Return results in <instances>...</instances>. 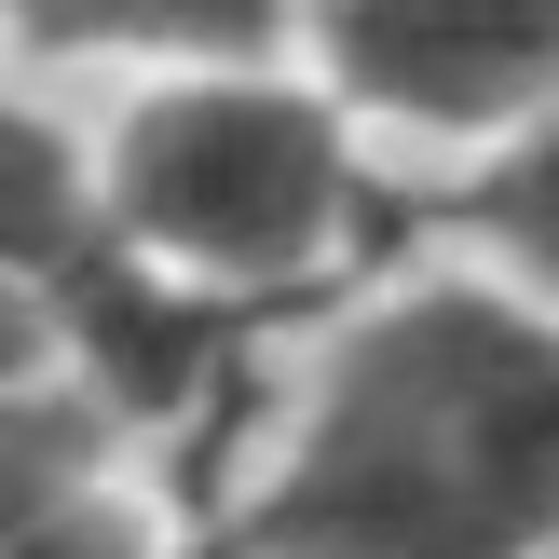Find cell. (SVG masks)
Listing matches in <instances>:
<instances>
[{
	"label": "cell",
	"mask_w": 559,
	"mask_h": 559,
	"mask_svg": "<svg viewBox=\"0 0 559 559\" xmlns=\"http://www.w3.org/2000/svg\"><path fill=\"white\" fill-rule=\"evenodd\" d=\"M559 314L519 287H396L314 355L233 559H546Z\"/></svg>",
	"instance_id": "obj_1"
},
{
	"label": "cell",
	"mask_w": 559,
	"mask_h": 559,
	"mask_svg": "<svg viewBox=\"0 0 559 559\" xmlns=\"http://www.w3.org/2000/svg\"><path fill=\"white\" fill-rule=\"evenodd\" d=\"M355 233V136L328 82L246 69H164L96 123V246L178 300H260L328 273Z\"/></svg>",
	"instance_id": "obj_2"
},
{
	"label": "cell",
	"mask_w": 559,
	"mask_h": 559,
	"mask_svg": "<svg viewBox=\"0 0 559 559\" xmlns=\"http://www.w3.org/2000/svg\"><path fill=\"white\" fill-rule=\"evenodd\" d=\"M328 96L409 136H533L559 109V0H369L328 14Z\"/></svg>",
	"instance_id": "obj_3"
},
{
	"label": "cell",
	"mask_w": 559,
	"mask_h": 559,
	"mask_svg": "<svg viewBox=\"0 0 559 559\" xmlns=\"http://www.w3.org/2000/svg\"><path fill=\"white\" fill-rule=\"evenodd\" d=\"M0 559H164V519L123 478H96V451H69L0 491Z\"/></svg>",
	"instance_id": "obj_4"
},
{
	"label": "cell",
	"mask_w": 559,
	"mask_h": 559,
	"mask_svg": "<svg viewBox=\"0 0 559 559\" xmlns=\"http://www.w3.org/2000/svg\"><path fill=\"white\" fill-rule=\"evenodd\" d=\"M464 218H478V246L533 287V314L559 300V109L533 136H506V151L478 164V191H464Z\"/></svg>",
	"instance_id": "obj_5"
},
{
	"label": "cell",
	"mask_w": 559,
	"mask_h": 559,
	"mask_svg": "<svg viewBox=\"0 0 559 559\" xmlns=\"http://www.w3.org/2000/svg\"><path fill=\"white\" fill-rule=\"evenodd\" d=\"M55 382H69V314H55V287L0 273V424H41Z\"/></svg>",
	"instance_id": "obj_6"
}]
</instances>
